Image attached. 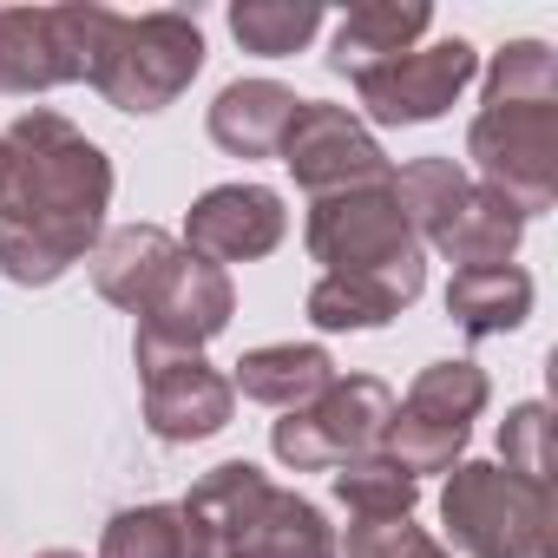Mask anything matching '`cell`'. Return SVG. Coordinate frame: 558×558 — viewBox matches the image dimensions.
Listing matches in <instances>:
<instances>
[{"mask_svg": "<svg viewBox=\"0 0 558 558\" xmlns=\"http://www.w3.org/2000/svg\"><path fill=\"white\" fill-rule=\"evenodd\" d=\"M112 158L60 112L34 106L0 132V276L47 290L99 250Z\"/></svg>", "mask_w": 558, "mask_h": 558, "instance_id": "1", "label": "cell"}, {"mask_svg": "<svg viewBox=\"0 0 558 558\" xmlns=\"http://www.w3.org/2000/svg\"><path fill=\"white\" fill-rule=\"evenodd\" d=\"M401 310L381 296V290H368V283H349V276H323V283L310 290V323L323 329V336H342V329H388Z\"/></svg>", "mask_w": 558, "mask_h": 558, "instance_id": "26", "label": "cell"}, {"mask_svg": "<svg viewBox=\"0 0 558 558\" xmlns=\"http://www.w3.org/2000/svg\"><path fill=\"white\" fill-rule=\"evenodd\" d=\"M316 27H323V8H316V0H236V8H230L236 47H243V53H263V60L303 53Z\"/></svg>", "mask_w": 558, "mask_h": 558, "instance_id": "22", "label": "cell"}, {"mask_svg": "<svg viewBox=\"0 0 558 558\" xmlns=\"http://www.w3.org/2000/svg\"><path fill=\"white\" fill-rule=\"evenodd\" d=\"M447 316L486 342V336H506L532 316V276L519 263H499V269H453L447 283Z\"/></svg>", "mask_w": 558, "mask_h": 558, "instance_id": "19", "label": "cell"}, {"mask_svg": "<svg viewBox=\"0 0 558 558\" xmlns=\"http://www.w3.org/2000/svg\"><path fill=\"white\" fill-rule=\"evenodd\" d=\"M427 27H434V8H427V0H362V8H349V21L336 27L329 66H336L342 80H362V73L388 66L395 53H408Z\"/></svg>", "mask_w": 558, "mask_h": 558, "instance_id": "17", "label": "cell"}, {"mask_svg": "<svg viewBox=\"0 0 558 558\" xmlns=\"http://www.w3.org/2000/svg\"><path fill=\"white\" fill-rule=\"evenodd\" d=\"M486 99L493 106H525V99H558V60L545 40H512L493 53L486 73Z\"/></svg>", "mask_w": 558, "mask_h": 558, "instance_id": "25", "label": "cell"}, {"mask_svg": "<svg viewBox=\"0 0 558 558\" xmlns=\"http://www.w3.org/2000/svg\"><path fill=\"white\" fill-rule=\"evenodd\" d=\"M336 499L349 506V519H414L421 480H408L388 453H362L336 466Z\"/></svg>", "mask_w": 558, "mask_h": 558, "instance_id": "23", "label": "cell"}, {"mask_svg": "<svg viewBox=\"0 0 558 558\" xmlns=\"http://www.w3.org/2000/svg\"><path fill=\"white\" fill-rule=\"evenodd\" d=\"M290 230V210L283 197H276L269 184H217L191 204L184 217V250L204 256V263H256L269 256L276 243H283Z\"/></svg>", "mask_w": 558, "mask_h": 558, "instance_id": "13", "label": "cell"}, {"mask_svg": "<svg viewBox=\"0 0 558 558\" xmlns=\"http://www.w3.org/2000/svg\"><path fill=\"white\" fill-rule=\"evenodd\" d=\"M99 558H197V538L178 506H125L112 512Z\"/></svg>", "mask_w": 558, "mask_h": 558, "instance_id": "24", "label": "cell"}, {"mask_svg": "<svg viewBox=\"0 0 558 558\" xmlns=\"http://www.w3.org/2000/svg\"><path fill=\"white\" fill-rule=\"evenodd\" d=\"M230 408H236V388L204 362H165L145 375V427L171 447H191V440H210L230 427Z\"/></svg>", "mask_w": 558, "mask_h": 558, "instance_id": "14", "label": "cell"}, {"mask_svg": "<svg viewBox=\"0 0 558 558\" xmlns=\"http://www.w3.org/2000/svg\"><path fill=\"white\" fill-rule=\"evenodd\" d=\"M349 558H447V545L427 538L414 519H355L349 525Z\"/></svg>", "mask_w": 558, "mask_h": 558, "instance_id": "28", "label": "cell"}, {"mask_svg": "<svg viewBox=\"0 0 558 558\" xmlns=\"http://www.w3.org/2000/svg\"><path fill=\"white\" fill-rule=\"evenodd\" d=\"M499 453H506V473H519L532 486H551V408L545 401L512 408L506 427H499Z\"/></svg>", "mask_w": 558, "mask_h": 558, "instance_id": "27", "label": "cell"}, {"mask_svg": "<svg viewBox=\"0 0 558 558\" xmlns=\"http://www.w3.org/2000/svg\"><path fill=\"white\" fill-rule=\"evenodd\" d=\"M276 158L290 165V178L310 191V197H336V191H355V184H388L395 165L388 151L375 145V132L349 112V106H323V99H303Z\"/></svg>", "mask_w": 558, "mask_h": 558, "instance_id": "11", "label": "cell"}, {"mask_svg": "<svg viewBox=\"0 0 558 558\" xmlns=\"http://www.w3.org/2000/svg\"><path fill=\"white\" fill-rule=\"evenodd\" d=\"M440 519H447V538L473 558H558L551 486H532L493 460L447 466Z\"/></svg>", "mask_w": 558, "mask_h": 558, "instance_id": "4", "label": "cell"}, {"mask_svg": "<svg viewBox=\"0 0 558 558\" xmlns=\"http://www.w3.org/2000/svg\"><path fill=\"white\" fill-rule=\"evenodd\" d=\"M310 256L323 263V276H349V283L381 290L395 310H408L427 290V250L408 230L401 204H395V178L388 184H355L336 197L310 204Z\"/></svg>", "mask_w": 558, "mask_h": 558, "instance_id": "3", "label": "cell"}, {"mask_svg": "<svg viewBox=\"0 0 558 558\" xmlns=\"http://www.w3.org/2000/svg\"><path fill=\"white\" fill-rule=\"evenodd\" d=\"M34 558H86V551H34Z\"/></svg>", "mask_w": 558, "mask_h": 558, "instance_id": "29", "label": "cell"}, {"mask_svg": "<svg viewBox=\"0 0 558 558\" xmlns=\"http://www.w3.org/2000/svg\"><path fill=\"white\" fill-rule=\"evenodd\" d=\"M178 512L197 538V558H336V525L323 506L269 486V473L250 460L210 466L178 499Z\"/></svg>", "mask_w": 558, "mask_h": 558, "instance_id": "2", "label": "cell"}, {"mask_svg": "<svg viewBox=\"0 0 558 558\" xmlns=\"http://www.w3.org/2000/svg\"><path fill=\"white\" fill-rule=\"evenodd\" d=\"M112 8L66 0V8H0V93H53L93 80V60L112 34Z\"/></svg>", "mask_w": 558, "mask_h": 558, "instance_id": "6", "label": "cell"}, {"mask_svg": "<svg viewBox=\"0 0 558 558\" xmlns=\"http://www.w3.org/2000/svg\"><path fill=\"white\" fill-rule=\"evenodd\" d=\"M519 230H525V217H519L499 191H486V184L473 178L466 204L453 210V223L440 230V243H434V250H440L453 269H499V263H512Z\"/></svg>", "mask_w": 558, "mask_h": 558, "instance_id": "20", "label": "cell"}, {"mask_svg": "<svg viewBox=\"0 0 558 558\" xmlns=\"http://www.w3.org/2000/svg\"><path fill=\"white\" fill-rule=\"evenodd\" d=\"M486 395H493V388H486V375H480L473 362H427V368L414 375V388L395 401L388 434H381V453H388L408 480L447 473V466L460 460V447H466V434H473Z\"/></svg>", "mask_w": 558, "mask_h": 558, "instance_id": "7", "label": "cell"}, {"mask_svg": "<svg viewBox=\"0 0 558 558\" xmlns=\"http://www.w3.org/2000/svg\"><path fill=\"white\" fill-rule=\"evenodd\" d=\"M296 93L276 86V80H236L217 93L210 106V138L230 151V158H276V145H283L290 119H296Z\"/></svg>", "mask_w": 558, "mask_h": 558, "instance_id": "18", "label": "cell"}, {"mask_svg": "<svg viewBox=\"0 0 558 558\" xmlns=\"http://www.w3.org/2000/svg\"><path fill=\"white\" fill-rule=\"evenodd\" d=\"M178 263V236L158 230V223H125V230H106L99 250H93V290L119 310H145L151 290L165 283V269Z\"/></svg>", "mask_w": 558, "mask_h": 558, "instance_id": "15", "label": "cell"}, {"mask_svg": "<svg viewBox=\"0 0 558 558\" xmlns=\"http://www.w3.org/2000/svg\"><path fill=\"white\" fill-rule=\"evenodd\" d=\"M329 381H336V355L323 342H269V349H250L236 362V375H230V388L243 401H263L276 414L310 408Z\"/></svg>", "mask_w": 558, "mask_h": 558, "instance_id": "16", "label": "cell"}, {"mask_svg": "<svg viewBox=\"0 0 558 558\" xmlns=\"http://www.w3.org/2000/svg\"><path fill=\"white\" fill-rule=\"evenodd\" d=\"M230 310H236L230 276H223L217 263L178 250V263L165 269V283H158L151 303L138 310V342H132L138 375H151V368H165V362L204 355V342H217V336L230 329Z\"/></svg>", "mask_w": 558, "mask_h": 558, "instance_id": "10", "label": "cell"}, {"mask_svg": "<svg viewBox=\"0 0 558 558\" xmlns=\"http://www.w3.org/2000/svg\"><path fill=\"white\" fill-rule=\"evenodd\" d=\"M204 66V34L191 14H119L99 60L93 93L119 112H165Z\"/></svg>", "mask_w": 558, "mask_h": 558, "instance_id": "5", "label": "cell"}, {"mask_svg": "<svg viewBox=\"0 0 558 558\" xmlns=\"http://www.w3.org/2000/svg\"><path fill=\"white\" fill-rule=\"evenodd\" d=\"M388 414H395V395L388 381L375 375H336L310 408L283 414L269 427V447L290 473H336L362 453H381V434H388Z\"/></svg>", "mask_w": 558, "mask_h": 558, "instance_id": "8", "label": "cell"}, {"mask_svg": "<svg viewBox=\"0 0 558 558\" xmlns=\"http://www.w3.org/2000/svg\"><path fill=\"white\" fill-rule=\"evenodd\" d=\"M466 191H473V178L453 158H414V165L395 171V204H401L408 230L421 236V250L440 243V230L453 223V210L466 204Z\"/></svg>", "mask_w": 558, "mask_h": 558, "instance_id": "21", "label": "cell"}, {"mask_svg": "<svg viewBox=\"0 0 558 558\" xmlns=\"http://www.w3.org/2000/svg\"><path fill=\"white\" fill-rule=\"evenodd\" d=\"M473 73H480V53H473V40L453 34V40L408 47L388 66L362 73L355 80V99H362V112L375 125H427V119H440L473 86Z\"/></svg>", "mask_w": 558, "mask_h": 558, "instance_id": "12", "label": "cell"}, {"mask_svg": "<svg viewBox=\"0 0 558 558\" xmlns=\"http://www.w3.org/2000/svg\"><path fill=\"white\" fill-rule=\"evenodd\" d=\"M466 158L480 165V184L499 191L519 217L551 210L558 197V99H525V106H480L466 132Z\"/></svg>", "mask_w": 558, "mask_h": 558, "instance_id": "9", "label": "cell"}]
</instances>
